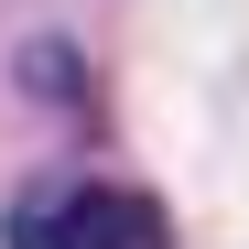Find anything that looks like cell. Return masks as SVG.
<instances>
[{
	"mask_svg": "<svg viewBox=\"0 0 249 249\" xmlns=\"http://www.w3.org/2000/svg\"><path fill=\"white\" fill-rule=\"evenodd\" d=\"M11 249H174V217L141 195V184H33L11 206Z\"/></svg>",
	"mask_w": 249,
	"mask_h": 249,
	"instance_id": "1",
	"label": "cell"
}]
</instances>
